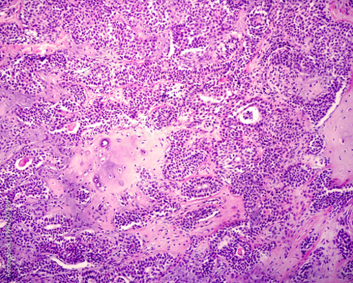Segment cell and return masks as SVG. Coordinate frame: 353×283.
<instances>
[{
	"instance_id": "obj_7",
	"label": "cell",
	"mask_w": 353,
	"mask_h": 283,
	"mask_svg": "<svg viewBox=\"0 0 353 283\" xmlns=\"http://www.w3.org/2000/svg\"><path fill=\"white\" fill-rule=\"evenodd\" d=\"M245 197V206L252 231L256 233L270 224L287 219L291 203L288 191L283 188H261Z\"/></svg>"
},
{
	"instance_id": "obj_17",
	"label": "cell",
	"mask_w": 353,
	"mask_h": 283,
	"mask_svg": "<svg viewBox=\"0 0 353 283\" xmlns=\"http://www.w3.org/2000/svg\"><path fill=\"white\" fill-rule=\"evenodd\" d=\"M219 178L203 177L192 178L182 186V193L189 198H201L214 195L223 188Z\"/></svg>"
},
{
	"instance_id": "obj_13",
	"label": "cell",
	"mask_w": 353,
	"mask_h": 283,
	"mask_svg": "<svg viewBox=\"0 0 353 283\" xmlns=\"http://www.w3.org/2000/svg\"><path fill=\"white\" fill-rule=\"evenodd\" d=\"M46 157V153L41 150H28L12 157L3 168L19 179L28 178L38 171Z\"/></svg>"
},
{
	"instance_id": "obj_11",
	"label": "cell",
	"mask_w": 353,
	"mask_h": 283,
	"mask_svg": "<svg viewBox=\"0 0 353 283\" xmlns=\"http://www.w3.org/2000/svg\"><path fill=\"white\" fill-rule=\"evenodd\" d=\"M66 1L23 2L20 20L38 35L52 36L62 27Z\"/></svg>"
},
{
	"instance_id": "obj_14",
	"label": "cell",
	"mask_w": 353,
	"mask_h": 283,
	"mask_svg": "<svg viewBox=\"0 0 353 283\" xmlns=\"http://www.w3.org/2000/svg\"><path fill=\"white\" fill-rule=\"evenodd\" d=\"M37 235L47 237H59L68 234L73 223L72 220L63 215H55L34 219L24 224Z\"/></svg>"
},
{
	"instance_id": "obj_16",
	"label": "cell",
	"mask_w": 353,
	"mask_h": 283,
	"mask_svg": "<svg viewBox=\"0 0 353 283\" xmlns=\"http://www.w3.org/2000/svg\"><path fill=\"white\" fill-rule=\"evenodd\" d=\"M271 23L268 1L259 3L248 14V33L252 39L260 42L272 34Z\"/></svg>"
},
{
	"instance_id": "obj_28",
	"label": "cell",
	"mask_w": 353,
	"mask_h": 283,
	"mask_svg": "<svg viewBox=\"0 0 353 283\" xmlns=\"http://www.w3.org/2000/svg\"><path fill=\"white\" fill-rule=\"evenodd\" d=\"M332 174L331 169H328L327 171L320 174L310 185V191L313 193H316L330 188L332 185Z\"/></svg>"
},
{
	"instance_id": "obj_24",
	"label": "cell",
	"mask_w": 353,
	"mask_h": 283,
	"mask_svg": "<svg viewBox=\"0 0 353 283\" xmlns=\"http://www.w3.org/2000/svg\"><path fill=\"white\" fill-rule=\"evenodd\" d=\"M31 40L16 23L1 24V43L3 44L21 43Z\"/></svg>"
},
{
	"instance_id": "obj_31",
	"label": "cell",
	"mask_w": 353,
	"mask_h": 283,
	"mask_svg": "<svg viewBox=\"0 0 353 283\" xmlns=\"http://www.w3.org/2000/svg\"><path fill=\"white\" fill-rule=\"evenodd\" d=\"M18 179L4 168H1V194H5L6 191H10L15 187Z\"/></svg>"
},
{
	"instance_id": "obj_34",
	"label": "cell",
	"mask_w": 353,
	"mask_h": 283,
	"mask_svg": "<svg viewBox=\"0 0 353 283\" xmlns=\"http://www.w3.org/2000/svg\"><path fill=\"white\" fill-rule=\"evenodd\" d=\"M79 276L80 274L78 271H74L70 273L57 275L54 277V280L60 282H79L81 281V280H79Z\"/></svg>"
},
{
	"instance_id": "obj_5",
	"label": "cell",
	"mask_w": 353,
	"mask_h": 283,
	"mask_svg": "<svg viewBox=\"0 0 353 283\" xmlns=\"http://www.w3.org/2000/svg\"><path fill=\"white\" fill-rule=\"evenodd\" d=\"M275 107L270 117L260 128L254 141L264 149L299 148L306 133L301 121L294 119L296 110L291 108L286 101Z\"/></svg>"
},
{
	"instance_id": "obj_33",
	"label": "cell",
	"mask_w": 353,
	"mask_h": 283,
	"mask_svg": "<svg viewBox=\"0 0 353 283\" xmlns=\"http://www.w3.org/2000/svg\"><path fill=\"white\" fill-rule=\"evenodd\" d=\"M82 282H108L107 277H105L103 275L97 273L95 271H86L81 275Z\"/></svg>"
},
{
	"instance_id": "obj_19",
	"label": "cell",
	"mask_w": 353,
	"mask_h": 283,
	"mask_svg": "<svg viewBox=\"0 0 353 283\" xmlns=\"http://www.w3.org/2000/svg\"><path fill=\"white\" fill-rule=\"evenodd\" d=\"M314 170L305 164H296L284 170L281 179L286 186L299 187L311 179Z\"/></svg>"
},
{
	"instance_id": "obj_9",
	"label": "cell",
	"mask_w": 353,
	"mask_h": 283,
	"mask_svg": "<svg viewBox=\"0 0 353 283\" xmlns=\"http://www.w3.org/2000/svg\"><path fill=\"white\" fill-rule=\"evenodd\" d=\"M117 11L132 25H140L155 37L164 32L170 24L171 10L166 2L114 1Z\"/></svg>"
},
{
	"instance_id": "obj_12",
	"label": "cell",
	"mask_w": 353,
	"mask_h": 283,
	"mask_svg": "<svg viewBox=\"0 0 353 283\" xmlns=\"http://www.w3.org/2000/svg\"><path fill=\"white\" fill-rule=\"evenodd\" d=\"M23 60L12 66L10 70L1 71V81L9 84L18 92L38 95L45 89L46 83Z\"/></svg>"
},
{
	"instance_id": "obj_20",
	"label": "cell",
	"mask_w": 353,
	"mask_h": 283,
	"mask_svg": "<svg viewBox=\"0 0 353 283\" xmlns=\"http://www.w3.org/2000/svg\"><path fill=\"white\" fill-rule=\"evenodd\" d=\"M336 98V94H323L312 101L307 102L304 110L312 123L316 124L325 117L332 106Z\"/></svg>"
},
{
	"instance_id": "obj_3",
	"label": "cell",
	"mask_w": 353,
	"mask_h": 283,
	"mask_svg": "<svg viewBox=\"0 0 353 283\" xmlns=\"http://www.w3.org/2000/svg\"><path fill=\"white\" fill-rule=\"evenodd\" d=\"M212 146L208 138L196 130H181L174 133L165 157L163 175L170 180L185 179L208 160Z\"/></svg>"
},
{
	"instance_id": "obj_29",
	"label": "cell",
	"mask_w": 353,
	"mask_h": 283,
	"mask_svg": "<svg viewBox=\"0 0 353 283\" xmlns=\"http://www.w3.org/2000/svg\"><path fill=\"white\" fill-rule=\"evenodd\" d=\"M30 271L43 272L50 274H61L65 271L60 265L50 260H41L30 266Z\"/></svg>"
},
{
	"instance_id": "obj_26",
	"label": "cell",
	"mask_w": 353,
	"mask_h": 283,
	"mask_svg": "<svg viewBox=\"0 0 353 283\" xmlns=\"http://www.w3.org/2000/svg\"><path fill=\"white\" fill-rule=\"evenodd\" d=\"M341 195L338 191L329 192L323 189L314 193L313 206L317 211L325 210L335 204Z\"/></svg>"
},
{
	"instance_id": "obj_25",
	"label": "cell",
	"mask_w": 353,
	"mask_h": 283,
	"mask_svg": "<svg viewBox=\"0 0 353 283\" xmlns=\"http://www.w3.org/2000/svg\"><path fill=\"white\" fill-rule=\"evenodd\" d=\"M19 187L27 198L45 199L48 194L47 186L39 179H31L28 184L21 185Z\"/></svg>"
},
{
	"instance_id": "obj_1",
	"label": "cell",
	"mask_w": 353,
	"mask_h": 283,
	"mask_svg": "<svg viewBox=\"0 0 353 283\" xmlns=\"http://www.w3.org/2000/svg\"><path fill=\"white\" fill-rule=\"evenodd\" d=\"M112 2H67L62 28L77 43L97 50L109 46L111 24L117 15Z\"/></svg>"
},
{
	"instance_id": "obj_27",
	"label": "cell",
	"mask_w": 353,
	"mask_h": 283,
	"mask_svg": "<svg viewBox=\"0 0 353 283\" xmlns=\"http://www.w3.org/2000/svg\"><path fill=\"white\" fill-rule=\"evenodd\" d=\"M323 139L317 134L306 136L302 144V150L307 154L317 155L323 147Z\"/></svg>"
},
{
	"instance_id": "obj_23",
	"label": "cell",
	"mask_w": 353,
	"mask_h": 283,
	"mask_svg": "<svg viewBox=\"0 0 353 283\" xmlns=\"http://www.w3.org/2000/svg\"><path fill=\"white\" fill-rule=\"evenodd\" d=\"M184 113L183 108L173 106L157 108L152 113L150 119L158 128L168 126L173 124Z\"/></svg>"
},
{
	"instance_id": "obj_32",
	"label": "cell",
	"mask_w": 353,
	"mask_h": 283,
	"mask_svg": "<svg viewBox=\"0 0 353 283\" xmlns=\"http://www.w3.org/2000/svg\"><path fill=\"white\" fill-rule=\"evenodd\" d=\"M120 246L122 251L128 253H134L139 251V243L132 236H125L120 240Z\"/></svg>"
},
{
	"instance_id": "obj_10",
	"label": "cell",
	"mask_w": 353,
	"mask_h": 283,
	"mask_svg": "<svg viewBox=\"0 0 353 283\" xmlns=\"http://www.w3.org/2000/svg\"><path fill=\"white\" fill-rule=\"evenodd\" d=\"M216 255L224 258L234 274L241 275L250 270L259 260V253L248 242L235 232L218 233L210 244Z\"/></svg>"
},
{
	"instance_id": "obj_6",
	"label": "cell",
	"mask_w": 353,
	"mask_h": 283,
	"mask_svg": "<svg viewBox=\"0 0 353 283\" xmlns=\"http://www.w3.org/2000/svg\"><path fill=\"white\" fill-rule=\"evenodd\" d=\"M210 156L218 178L229 184L240 175L254 171L259 157L256 145L245 139L218 141L212 146Z\"/></svg>"
},
{
	"instance_id": "obj_21",
	"label": "cell",
	"mask_w": 353,
	"mask_h": 283,
	"mask_svg": "<svg viewBox=\"0 0 353 283\" xmlns=\"http://www.w3.org/2000/svg\"><path fill=\"white\" fill-rule=\"evenodd\" d=\"M227 79L228 87L233 94L240 97L251 96L254 81L252 74L245 70H237L229 75Z\"/></svg>"
},
{
	"instance_id": "obj_2",
	"label": "cell",
	"mask_w": 353,
	"mask_h": 283,
	"mask_svg": "<svg viewBox=\"0 0 353 283\" xmlns=\"http://www.w3.org/2000/svg\"><path fill=\"white\" fill-rule=\"evenodd\" d=\"M312 43L310 54L318 73L347 79L352 64V25L332 21L314 34Z\"/></svg>"
},
{
	"instance_id": "obj_15",
	"label": "cell",
	"mask_w": 353,
	"mask_h": 283,
	"mask_svg": "<svg viewBox=\"0 0 353 283\" xmlns=\"http://www.w3.org/2000/svg\"><path fill=\"white\" fill-rule=\"evenodd\" d=\"M173 260L168 254H158L157 256L130 264L126 269L128 275L144 282L155 278L169 266Z\"/></svg>"
},
{
	"instance_id": "obj_8",
	"label": "cell",
	"mask_w": 353,
	"mask_h": 283,
	"mask_svg": "<svg viewBox=\"0 0 353 283\" xmlns=\"http://www.w3.org/2000/svg\"><path fill=\"white\" fill-rule=\"evenodd\" d=\"M326 2H292L281 30L300 44L312 37L321 28L332 23Z\"/></svg>"
},
{
	"instance_id": "obj_30",
	"label": "cell",
	"mask_w": 353,
	"mask_h": 283,
	"mask_svg": "<svg viewBox=\"0 0 353 283\" xmlns=\"http://www.w3.org/2000/svg\"><path fill=\"white\" fill-rule=\"evenodd\" d=\"M338 246L345 259L352 257V243L350 237L343 231L340 232L337 237Z\"/></svg>"
},
{
	"instance_id": "obj_35",
	"label": "cell",
	"mask_w": 353,
	"mask_h": 283,
	"mask_svg": "<svg viewBox=\"0 0 353 283\" xmlns=\"http://www.w3.org/2000/svg\"><path fill=\"white\" fill-rule=\"evenodd\" d=\"M69 92H71L72 95L74 97L77 103L83 104L86 97L85 95L84 90L81 86H78V85H72L69 88Z\"/></svg>"
},
{
	"instance_id": "obj_22",
	"label": "cell",
	"mask_w": 353,
	"mask_h": 283,
	"mask_svg": "<svg viewBox=\"0 0 353 283\" xmlns=\"http://www.w3.org/2000/svg\"><path fill=\"white\" fill-rule=\"evenodd\" d=\"M241 45L239 39L232 35L216 38L214 46L217 60L222 63L231 61L241 50Z\"/></svg>"
},
{
	"instance_id": "obj_18",
	"label": "cell",
	"mask_w": 353,
	"mask_h": 283,
	"mask_svg": "<svg viewBox=\"0 0 353 283\" xmlns=\"http://www.w3.org/2000/svg\"><path fill=\"white\" fill-rule=\"evenodd\" d=\"M230 184L233 194L245 197L261 189L265 184V179L254 168V171L235 178Z\"/></svg>"
},
{
	"instance_id": "obj_4",
	"label": "cell",
	"mask_w": 353,
	"mask_h": 283,
	"mask_svg": "<svg viewBox=\"0 0 353 283\" xmlns=\"http://www.w3.org/2000/svg\"><path fill=\"white\" fill-rule=\"evenodd\" d=\"M272 103L257 97H242L225 106L219 113L223 139L254 140L263 124L270 117Z\"/></svg>"
}]
</instances>
